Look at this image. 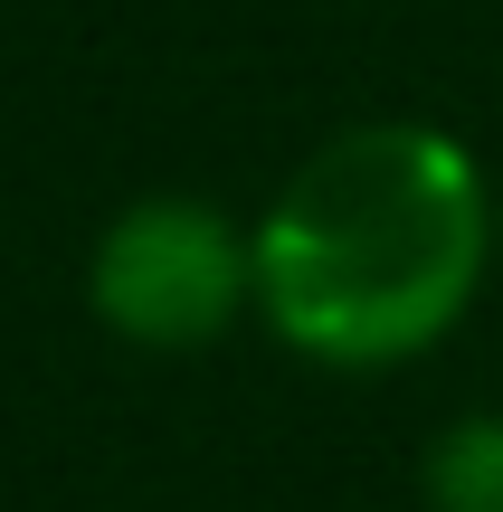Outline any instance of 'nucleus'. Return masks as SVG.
Instances as JSON below:
<instances>
[{"label": "nucleus", "instance_id": "obj_1", "mask_svg": "<svg viewBox=\"0 0 503 512\" xmlns=\"http://www.w3.org/2000/svg\"><path fill=\"white\" fill-rule=\"evenodd\" d=\"M494 256L485 171L437 124L314 143L257 219V313L314 370H399L447 342Z\"/></svg>", "mask_w": 503, "mask_h": 512}, {"label": "nucleus", "instance_id": "obj_2", "mask_svg": "<svg viewBox=\"0 0 503 512\" xmlns=\"http://www.w3.org/2000/svg\"><path fill=\"white\" fill-rule=\"evenodd\" d=\"M86 304L105 332L143 351H200L257 304V228H238L209 200L152 190L95 238Z\"/></svg>", "mask_w": 503, "mask_h": 512}, {"label": "nucleus", "instance_id": "obj_3", "mask_svg": "<svg viewBox=\"0 0 503 512\" xmlns=\"http://www.w3.org/2000/svg\"><path fill=\"white\" fill-rule=\"evenodd\" d=\"M437 512H503V408H475V418H447L418 465Z\"/></svg>", "mask_w": 503, "mask_h": 512}]
</instances>
